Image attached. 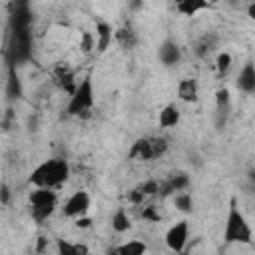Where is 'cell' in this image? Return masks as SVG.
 Segmentation results:
<instances>
[{
    "label": "cell",
    "instance_id": "cell-1",
    "mask_svg": "<svg viewBox=\"0 0 255 255\" xmlns=\"http://www.w3.org/2000/svg\"><path fill=\"white\" fill-rule=\"evenodd\" d=\"M70 177V165L66 159L54 157V159H46L44 163H40L28 177V181L36 187H58L62 183H66Z\"/></svg>",
    "mask_w": 255,
    "mask_h": 255
},
{
    "label": "cell",
    "instance_id": "cell-2",
    "mask_svg": "<svg viewBox=\"0 0 255 255\" xmlns=\"http://www.w3.org/2000/svg\"><path fill=\"white\" fill-rule=\"evenodd\" d=\"M223 241L229 245L231 243L249 245L253 241V231H251L245 215L237 207L235 199L229 201V211H227V219H225V227H223Z\"/></svg>",
    "mask_w": 255,
    "mask_h": 255
},
{
    "label": "cell",
    "instance_id": "cell-3",
    "mask_svg": "<svg viewBox=\"0 0 255 255\" xmlns=\"http://www.w3.org/2000/svg\"><path fill=\"white\" fill-rule=\"evenodd\" d=\"M94 106V84H92V76L88 74L82 82H78L76 92L70 96V102L66 106V112L70 116H90Z\"/></svg>",
    "mask_w": 255,
    "mask_h": 255
},
{
    "label": "cell",
    "instance_id": "cell-4",
    "mask_svg": "<svg viewBox=\"0 0 255 255\" xmlns=\"http://www.w3.org/2000/svg\"><path fill=\"white\" fill-rule=\"evenodd\" d=\"M169 143L165 137H139L133 141V145L128 151L129 159H139V161H149L167 151Z\"/></svg>",
    "mask_w": 255,
    "mask_h": 255
},
{
    "label": "cell",
    "instance_id": "cell-5",
    "mask_svg": "<svg viewBox=\"0 0 255 255\" xmlns=\"http://www.w3.org/2000/svg\"><path fill=\"white\" fill-rule=\"evenodd\" d=\"M56 191H52L50 187H36L32 193H30V213H32V219L42 223L46 221L54 209H56Z\"/></svg>",
    "mask_w": 255,
    "mask_h": 255
},
{
    "label": "cell",
    "instance_id": "cell-6",
    "mask_svg": "<svg viewBox=\"0 0 255 255\" xmlns=\"http://www.w3.org/2000/svg\"><path fill=\"white\" fill-rule=\"evenodd\" d=\"M187 237H189V225L185 219L173 223L167 233H165V245L173 251V253H183L185 245H187Z\"/></svg>",
    "mask_w": 255,
    "mask_h": 255
},
{
    "label": "cell",
    "instance_id": "cell-7",
    "mask_svg": "<svg viewBox=\"0 0 255 255\" xmlns=\"http://www.w3.org/2000/svg\"><path fill=\"white\" fill-rule=\"evenodd\" d=\"M90 209V193L88 191H74L66 203H64V215L66 217H72V219H78L82 215H86Z\"/></svg>",
    "mask_w": 255,
    "mask_h": 255
},
{
    "label": "cell",
    "instance_id": "cell-8",
    "mask_svg": "<svg viewBox=\"0 0 255 255\" xmlns=\"http://www.w3.org/2000/svg\"><path fill=\"white\" fill-rule=\"evenodd\" d=\"M157 56H159V62H161L163 66H175V64L179 62V58H181V50H179V46H177L173 40H165V42L159 46Z\"/></svg>",
    "mask_w": 255,
    "mask_h": 255
},
{
    "label": "cell",
    "instance_id": "cell-9",
    "mask_svg": "<svg viewBox=\"0 0 255 255\" xmlns=\"http://www.w3.org/2000/svg\"><path fill=\"white\" fill-rule=\"evenodd\" d=\"M237 88L245 94H253L255 92V64L253 62H247L239 76H237Z\"/></svg>",
    "mask_w": 255,
    "mask_h": 255
},
{
    "label": "cell",
    "instance_id": "cell-10",
    "mask_svg": "<svg viewBox=\"0 0 255 255\" xmlns=\"http://www.w3.org/2000/svg\"><path fill=\"white\" fill-rule=\"evenodd\" d=\"M114 32L116 30H112V26L108 22H98L96 24V48H98L100 54H104L110 48V44L114 40Z\"/></svg>",
    "mask_w": 255,
    "mask_h": 255
},
{
    "label": "cell",
    "instance_id": "cell-11",
    "mask_svg": "<svg viewBox=\"0 0 255 255\" xmlns=\"http://www.w3.org/2000/svg\"><path fill=\"white\" fill-rule=\"evenodd\" d=\"M179 118H181L179 108H177L175 104H167V106L161 108L157 122H159L161 128H175V126L179 124Z\"/></svg>",
    "mask_w": 255,
    "mask_h": 255
},
{
    "label": "cell",
    "instance_id": "cell-12",
    "mask_svg": "<svg viewBox=\"0 0 255 255\" xmlns=\"http://www.w3.org/2000/svg\"><path fill=\"white\" fill-rule=\"evenodd\" d=\"M177 96L181 102H187V104H193L197 102V96H199V90H197V82L195 80H181L179 86H177Z\"/></svg>",
    "mask_w": 255,
    "mask_h": 255
},
{
    "label": "cell",
    "instance_id": "cell-13",
    "mask_svg": "<svg viewBox=\"0 0 255 255\" xmlns=\"http://www.w3.org/2000/svg\"><path fill=\"white\" fill-rule=\"evenodd\" d=\"M209 4L205 0H181L175 4V10L181 14V16H195L197 12L201 10H207Z\"/></svg>",
    "mask_w": 255,
    "mask_h": 255
},
{
    "label": "cell",
    "instance_id": "cell-14",
    "mask_svg": "<svg viewBox=\"0 0 255 255\" xmlns=\"http://www.w3.org/2000/svg\"><path fill=\"white\" fill-rule=\"evenodd\" d=\"M56 82H58L70 96H72V94L76 92V88H78V84H76V80H74V72L68 70L66 66H64V68L60 66V68L56 70Z\"/></svg>",
    "mask_w": 255,
    "mask_h": 255
},
{
    "label": "cell",
    "instance_id": "cell-15",
    "mask_svg": "<svg viewBox=\"0 0 255 255\" xmlns=\"http://www.w3.org/2000/svg\"><path fill=\"white\" fill-rule=\"evenodd\" d=\"M114 38H116V42L120 44V46H124V48H133L135 44H137V36H135V32L131 30V28H118L116 32H114Z\"/></svg>",
    "mask_w": 255,
    "mask_h": 255
},
{
    "label": "cell",
    "instance_id": "cell-16",
    "mask_svg": "<svg viewBox=\"0 0 255 255\" xmlns=\"http://www.w3.org/2000/svg\"><path fill=\"white\" fill-rule=\"evenodd\" d=\"M118 247H120V255H145L147 253V245L139 239H129Z\"/></svg>",
    "mask_w": 255,
    "mask_h": 255
},
{
    "label": "cell",
    "instance_id": "cell-17",
    "mask_svg": "<svg viewBox=\"0 0 255 255\" xmlns=\"http://www.w3.org/2000/svg\"><path fill=\"white\" fill-rule=\"evenodd\" d=\"M131 227V221L128 217V213L124 209H118L114 215H112V229L116 233H126L128 229Z\"/></svg>",
    "mask_w": 255,
    "mask_h": 255
},
{
    "label": "cell",
    "instance_id": "cell-18",
    "mask_svg": "<svg viewBox=\"0 0 255 255\" xmlns=\"http://www.w3.org/2000/svg\"><path fill=\"white\" fill-rule=\"evenodd\" d=\"M173 203H175L177 211H181V213H191V211H193V197H191V193H187V191L175 193Z\"/></svg>",
    "mask_w": 255,
    "mask_h": 255
},
{
    "label": "cell",
    "instance_id": "cell-19",
    "mask_svg": "<svg viewBox=\"0 0 255 255\" xmlns=\"http://www.w3.org/2000/svg\"><path fill=\"white\" fill-rule=\"evenodd\" d=\"M231 64H233V58H231L229 52L217 54V58H215V68H217V74H219V76H225V74L229 72Z\"/></svg>",
    "mask_w": 255,
    "mask_h": 255
},
{
    "label": "cell",
    "instance_id": "cell-20",
    "mask_svg": "<svg viewBox=\"0 0 255 255\" xmlns=\"http://www.w3.org/2000/svg\"><path fill=\"white\" fill-rule=\"evenodd\" d=\"M56 249L58 255H80L78 243H72L68 239H56Z\"/></svg>",
    "mask_w": 255,
    "mask_h": 255
},
{
    "label": "cell",
    "instance_id": "cell-21",
    "mask_svg": "<svg viewBox=\"0 0 255 255\" xmlns=\"http://www.w3.org/2000/svg\"><path fill=\"white\" fill-rule=\"evenodd\" d=\"M229 102H231L229 90H227V88H219V90L215 92V106H217V110H219V112H225L227 106H229Z\"/></svg>",
    "mask_w": 255,
    "mask_h": 255
},
{
    "label": "cell",
    "instance_id": "cell-22",
    "mask_svg": "<svg viewBox=\"0 0 255 255\" xmlns=\"http://www.w3.org/2000/svg\"><path fill=\"white\" fill-rule=\"evenodd\" d=\"M189 183H191V181H189V177H187L185 173H177V175H173V177L169 179L171 189H173V191H179V193L185 191V189L189 187Z\"/></svg>",
    "mask_w": 255,
    "mask_h": 255
},
{
    "label": "cell",
    "instance_id": "cell-23",
    "mask_svg": "<svg viewBox=\"0 0 255 255\" xmlns=\"http://www.w3.org/2000/svg\"><path fill=\"white\" fill-rule=\"evenodd\" d=\"M80 48L82 52L90 54L94 48H96V36L92 32H82V38H80Z\"/></svg>",
    "mask_w": 255,
    "mask_h": 255
},
{
    "label": "cell",
    "instance_id": "cell-24",
    "mask_svg": "<svg viewBox=\"0 0 255 255\" xmlns=\"http://www.w3.org/2000/svg\"><path fill=\"white\" fill-rule=\"evenodd\" d=\"M139 189L143 191L145 197H151V195L159 193V183H157L155 179H147V181H143V183L139 185Z\"/></svg>",
    "mask_w": 255,
    "mask_h": 255
},
{
    "label": "cell",
    "instance_id": "cell-25",
    "mask_svg": "<svg viewBox=\"0 0 255 255\" xmlns=\"http://www.w3.org/2000/svg\"><path fill=\"white\" fill-rule=\"evenodd\" d=\"M141 217H143V219H147V221H153V223L161 221V215L157 213V209H155L153 205H149V207H143V211H141Z\"/></svg>",
    "mask_w": 255,
    "mask_h": 255
},
{
    "label": "cell",
    "instance_id": "cell-26",
    "mask_svg": "<svg viewBox=\"0 0 255 255\" xmlns=\"http://www.w3.org/2000/svg\"><path fill=\"white\" fill-rule=\"evenodd\" d=\"M143 199H145V195H143V191H141L139 187H135V189L129 191V201H131L133 205H141Z\"/></svg>",
    "mask_w": 255,
    "mask_h": 255
},
{
    "label": "cell",
    "instance_id": "cell-27",
    "mask_svg": "<svg viewBox=\"0 0 255 255\" xmlns=\"http://www.w3.org/2000/svg\"><path fill=\"white\" fill-rule=\"evenodd\" d=\"M92 223H94V221H92L88 215H82V217H78V219L74 221V225H76L78 229H90V227H92Z\"/></svg>",
    "mask_w": 255,
    "mask_h": 255
},
{
    "label": "cell",
    "instance_id": "cell-28",
    "mask_svg": "<svg viewBox=\"0 0 255 255\" xmlns=\"http://www.w3.org/2000/svg\"><path fill=\"white\" fill-rule=\"evenodd\" d=\"M8 201H10V187L6 183H2V187H0V203L8 205Z\"/></svg>",
    "mask_w": 255,
    "mask_h": 255
},
{
    "label": "cell",
    "instance_id": "cell-29",
    "mask_svg": "<svg viewBox=\"0 0 255 255\" xmlns=\"http://www.w3.org/2000/svg\"><path fill=\"white\" fill-rule=\"evenodd\" d=\"M46 247H48V239H46V237H38L36 251H38V253H44V251H46Z\"/></svg>",
    "mask_w": 255,
    "mask_h": 255
},
{
    "label": "cell",
    "instance_id": "cell-30",
    "mask_svg": "<svg viewBox=\"0 0 255 255\" xmlns=\"http://www.w3.org/2000/svg\"><path fill=\"white\" fill-rule=\"evenodd\" d=\"M247 16H249L251 20H255V2H251V4L247 6Z\"/></svg>",
    "mask_w": 255,
    "mask_h": 255
},
{
    "label": "cell",
    "instance_id": "cell-31",
    "mask_svg": "<svg viewBox=\"0 0 255 255\" xmlns=\"http://www.w3.org/2000/svg\"><path fill=\"white\" fill-rule=\"evenodd\" d=\"M106 255H120V247H110L106 251Z\"/></svg>",
    "mask_w": 255,
    "mask_h": 255
},
{
    "label": "cell",
    "instance_id": "cell-32",
    "mask_svg": "<svg viewBox=\"0 0 255 255\" xmlns=\"http://www.w3.org/2000/svg\"><path fill=\"white\" fill-rule=\"evenodd\" d=\"M173 255H185V251H183V253H173Z\"/></svg>",
    "mask_w": 255,
    "mask_h": 255
}]
</instances>
